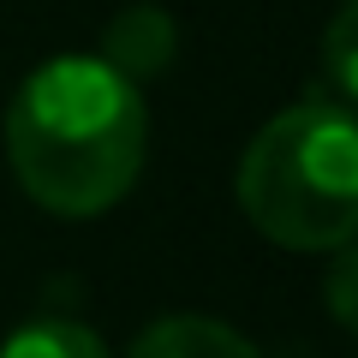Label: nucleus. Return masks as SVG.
<instances>
[{
  "label": "nucleus",
  "mask_w": 358,
  "mask_h": 358,
  "mask_svg": "<svg viewBox=\"0 0 358 358\" xmlns=\"http://www.w3.org/2000/svg\"><path fill=\"white\" fill-rule=\"evenodd\" d=\"M143 150V96L102 54H60L36 66L6 102V162L24 197L48 215H108L138 185Z\"/></svg>",
  "instance_id": "f257e3e1"
},
{
  "label": "nucleus",
  "mask_w": 358,
  "mask_h": 358,
  "mask_svg": "<svg viewBox=\"0 0 358 358\" xmlns=\"http://www.w3.org/2000/svg\"><path fill=\"white\" fill-rule=\"evenodd\" d=\"M245 221L287 251H341L358 239V114L299 102L251 138L233 173Z\"/></svg>",
  "instance_id": "f03ea898"
},
{
  "label": "nucleus",
  "mask_w": 358,
  "mask_h": 358,
  "mask_svg": "<svg viewBox=\"0 0 358 358\" xmlns=\"http://www.w3.org/2000/svg\"><path fill=\"white\" fill-rule=\"evenodd\" d=\"M173 42H179L173 18H167L162 6H150V0H138V6H126V13L102 30V60L114 66V72H126L131 84H143V78L167 72Z\"/></svg>",
  "instance_id": "7ed1b4c3"
},
{
  "label": "nucleus",
  "mask_w": 358,
  "mask_h": 358,
  "mask_svg": "<svg viewBox=\"0 0 358 358\" xmlns=\"http://www.w3.org/2000/svg\"><path fill=\"white\" fill-rule=\"evenodd\" d=\"M126 358H263V352L215 317H162L131 341Z\"/></svg>",
  "instance_id": "20e7f679"
},
{
  "label": "nucleus",
  "mask_w": 358,
  "mask_h": 358,
  "mask_svg": "<svg viewBox=\"0 0 358 358\" xmlns=\"http://www.w3.org/2000/svg\"><path fill=\"white\" fill-rule=\"evenodd\" d=\"M0 358H108L102 334L72 317H36L0 346Z\"/></svg>",
  "instance_id": "39448f33"
},
{
  "label": "nucleus",
  "mask_w": 358,
  "mask_h": 358,
  "mask_svg": "<svg viewBox=\"0 0 358 358\" xmlns=\"http://www.w3.org/2000/svg\"><path fill=\"white\" fill-rule=\"evenodd\" d=\"M322 84L341 108H358V0H346L322 30Z\"/></svg>",
  "instance_id": "423d86ee"
},
{
  "label": "nucleus",
  "mask_w": 358,
  "mask_h": 358,
  "mask_svg": "<svg viewBox=\"0 0 358 358\" xmlns=\"http://www.w3.org/2000/svg\"><path fill=\"white\" fill-rule=\"evenodd\" d=\"M322 305H329V317L341 322L346 334H358V239L334 251L329 281H322Z\"/></svg>",
  "instance_id": "0eeeda50"
}]
</instances>
